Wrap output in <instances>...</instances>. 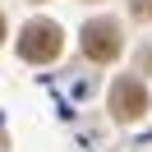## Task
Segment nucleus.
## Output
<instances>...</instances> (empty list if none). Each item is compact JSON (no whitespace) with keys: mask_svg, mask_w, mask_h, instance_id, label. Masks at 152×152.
I'll return each mask as SVG.
<instances>
[{"mask_svg":"<svg viewBox=\"0 0 152 152\" xmlns=\"http://www.w3.org/2000/svg\"><path fill=\"white\" fill-rule=\"evenodd\" d=\"M83 56L88 60H115L120 56V28L111 19H97L83 28Z\"/></svg>","mask_w":152,"mask_h":152,"instance_id":"f03ea898","label":"nucleus"},{"mask_svg":"<svg viewBox=\"0 0 152 152\" xmlns=\"http://www.w3.org/2000/svg\"><path fill=\"white\" fill-rule=\"evenodd\" d=\"M111 111H115V120H138L148 111V92H143L138 78H120L111 88Z\"/></svg>","mask_w":152,"mask_h":152,"instance_id":"7ed1b4c3","label":"nucleus"},{"mask_svg":"<svg viewBox=\"0 0 152 152\" xmlns=\"http://www.w3.org/2000/svg\"><path fill=\"white\" fill-rule=\"evenodd\" d=\"M129 10L138 14V19H152V0H129Z\"/></svg>","mask_w":152,"mask_h":152,"instance_id":"20e7f679","label":"nucleus"},{"mask_svg":"<svg viewBox=\"0 0 152 152\" xmlns=\"http://www.w3.org/2000/svg\"><path fill=\"white\" fill-rule=\"evenodd\" d=\"M0 37H5V19H0Z\"/></svg>","mask_w":152,"mask_h":152,"instance_id":"39448f33","label":"nucleus"},{"mask_svg":"<svg viewBox=\"0 0 152 152\" xmlns=\"http://www.w3.org/2000/svg\"><path fill=\"white\" fill-rule=\"evenodd\" d=\"M19 51H23V60H32V65L56 60V56H60V28H56L51 19H32V23H23V32H19Z\"/></svg>","mask_w":152,"mask_h":152,"instance_id":"f257e3e1","label":"nucleus"}]
</instances>
